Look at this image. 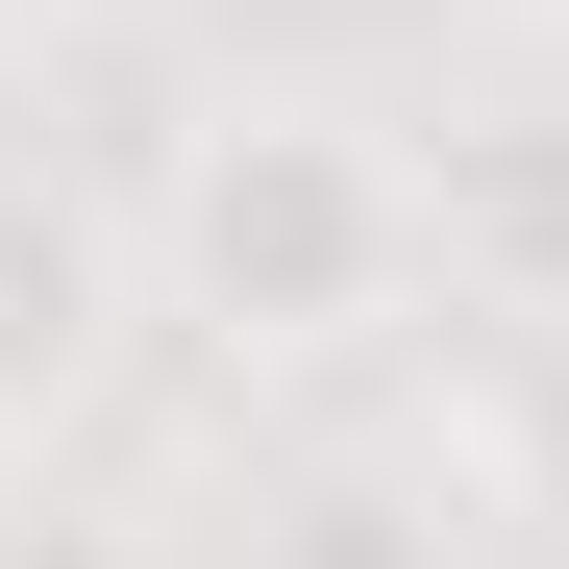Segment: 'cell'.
<instances>
[{
	"instance_id": "1",
	"label": "cell",
	"mask_w": 569,
	"mask_h": 569,
	"mask_svg": "<svg viewBox=\"0 0 569 569\" xmlns=\"http://www.w3.org/2000/svg\"><path fill=\"white\" fill-rule=\"evenodd\" d=\"M421 298V149L371 100H199L149 173V322L223 371H347Z\"/></svg>"
},
{
	"instance_id": "4",
	"label": "cell",
	"mask_w": 569,
	"mask_h": 569,
	"mask_svg": "<svg viewBox=\"0 0 569 569\" xmlns=\"http://www.w3.org/2000/svg\"><path fill=\"white\" fill-rule=\"evenodd\" d=\"M223 569H470V520L421 496V470H298V496H248Z\"/></svg>"
},
{
	"instance_id": "3",
	"label": "cell",
	"mask_w": 569,
	"mask_h": 569,
	"mask_svg": "<svg viewBox=\"0 0 569 569\" xmlns=\"http://www.w3.org/2000/svg\"><path fill=\"white\" fill-rule=\"evenodd\" d=\"M421 272L496 322H569V100H496L421 149Z\"/></svg>"
},
{
	"instance_id": "6",
	"label": "cell",
	"mask_w": 569,
	"mask_h": 569,
	"mask_svg": "<svg viewBox=\"0 0 569 569\" xmlns=\"http://www.w3.org/2000/svg\"><path fill=\"white\" fill-rule=\"evenodd\" d=\"M74 26H149V0H74Z\"/></svg>"
},
{
	"instance_id": "5",
	"label": "cell",
	"mask_w": 569,
	"mask_h": 569,
	"mask_svg": "<svg viewBox=\"0 0 569 569\" xmlns=\"http://www.w3.org/2000/svg\"><path fill=\"white\" fill-rule=\"evenodd\" d=\"M0 569H124V545L100 520H0Z\"/></svg>"
},
{
	"instance_id": "2",
	"label": "cell",
	"mask_w": 569,
	"mask_h": 569,
	"mask_svg": "<svg viewBox=\"0 0 569 569\" xmlns=\"http://www.w3.org/2000/svg\"><path fill=\"white\" fill-rule=\"evenodd\" d=\"M124 347H149V248L74 199V173L0 149V470H50L74 421L124 397Z\"/></svg>"
}]
</instances>
